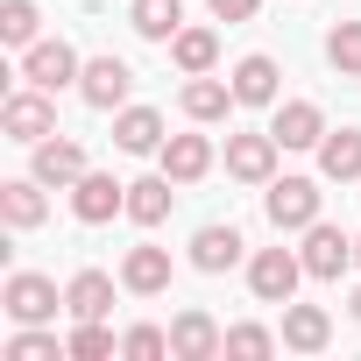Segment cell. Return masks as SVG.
Instances as JSON below:
<instances>
[{
	"label": "cell",
	"instance_id": "cell-1",
	"mask_svg": "<svg viewBox=\"0 0 361 361\" xmlns=\"http://www.w3.org/2000/svg\"><path fill=\"white\" fill-rule=\"evenodd\" d=\"M22 78L43 85V92H64V85L85 78V64H78V50H71L64 36H50V43H29V50H22Z\"/></svg>",
	"mask_w": 361,
	"mask_h": 361
},
{
	"label": "cell",
	"instance_id": "cell-2",
	"mask_svg": "<svg viewBox=\"0 0 361 361\" xmlns=\"http://www.w3.org/2000/svg\"><path fill=\"white\" fill-rule=\"evenodd\" d=\"M0 305H8V319L15 326H43V319H57V283L50 276H36V269H15L8 276V290H0Z\"/></svg>",
	"mask_w": 361,
	"mask_h": 361
},
{
	"label": "cell",
	"instance_id": "cell-3",
	"mask_svg": "<svg viewBox=\"0 0 361 361\" xmlns=\"http://www.w3.org/2000/svg\"><path fill=\"white\" fill-rule=\"evenodd\" d=\"M298 276H305V255H290V248H262V255L248 262V290H255L262 305H290Z\"/></svg>",
	"mask_w": 361,
	"mask_h": 361
},
{
	"label": "cell",
	"instance_id": "cell-4",
	"mask_svg": "<svg viewBox=\"0 0 361 361\" xmlns=\"http://www.w3.org/2000/svg\"><path fill=\"white\" fill-rule=\"evenodd\" d=\"M0 128H8L15 142H43V135H57V106H50V92L43 85H29V92H15L8 106H0Z\"/></svg>",
	"mask_w": 361,
	"mask_h": 361
},
{
	"label": "cell",
	"instance_id": "cell-5",
	"mask_svg": "<svg viewBox=\"0 0 361 361\" xmlns=\"http://www.w3.org/2000/svg\"><path fill=\"white\" fill-rule=\"evenodd\" d=\"M298 255H305V276H319V283H333V276H340V269L354 262V241H347L340 227H326V220H312V227H305V248H298Z\"/></svg>",
	"mask_w": 361,
	"mask_h": 361
},
{
	"label": "cell",
	"instance_id": "cell-6",
	"mask_svg": "<svg viewBox=\"0 0 361 361\" xmlns=\"http://www.w3.org/2000/svg\"><path fill=\"white\" fill-rule=\"evenodd\" d=\"M71 213H78L85 227H106L114 213H128V185H114V177H99V170H85L78 185H71Z\"/></svg>",
	"mask_w": 361,
	"mask_h": 361
},
{
	"label": "cell",
	"instance_id": "cell-7",
	"mask_svg": "<svg viewBox=\"0 0 361 361\" xmlns=\"http://www.w3.org/2000/svg\"><path fill=\"white\" fill-rule=\"evenodd\" d=\"M262 206H269L276 227H312L319 220V185H312V177H276Z\"/></svg>",
	"mask_w": 361,
	"mask_h": 361
},
{
	"label": "cell",
	"instance_id": "cell-8",
	"mask_svg": "<svg viewBox=\"0 0 361 361\" xmlns=\"http://www.w3.org/2000/svg\"><path fill=\"white\" fill-rule=\"evenodd\" d=\"M276 135H227V177H241V185H269L276 170Z\"/></svg>",
	"mask_w": 361,
	"mask_h": 361
},
{
	"label": "cell",
	"instance_id": "cell-9",
	"mask_svg": "<svg viewBox=\"0 0 361 361\" xmlns=\"http://www.w3.org/2000/svg\"><path fill=\"white\" fill-rule=\"evenodd\" d=\"M170 354H177V361H213V354H227V333H220L206 312H177V326H170Z\"/></svg>",
	"mask_w": 361,
	"mask_h": 361
},
{
	"label": "cell",
	"instance_id": "cell-10",
	"mask_svg": "<svg viewBox=\"0 0 361 361\" xmlns=\"http://www.w3.org/2000/svg\"><path fill=\"white\" fill-rule=\"evenodd\" d=\"M128 85H135V71H128L121 57H92V64H85V78H78L85 106H99V114H114V106L128 99Z\"/></svg>",
	"mask_w": 361,
	"mask_h": 361
},
{
	"label": "cell",
	"instance_id": "cell-11",
	"mask_svg": "<svg viewBox=\"0 0 361 361\" xmlns=\"http://www.w3.org/2000/svg\"><path fill=\"white\" fill-rule=\"evenodd\" d=\"M269 135H276L283 149H319V142H326V114H319L312 99H290V106H276Z\"/></svg>",
	"mask_w": 361,
	"mask_h": 361
},
{
	"label": "cell",
	"instance_id": "cell-12",
	"mask_svg": "<svg viewBox=\"0 0 361 361\" xmlns=\"http://www.w3.org/2000/svg\"><path fill=\"white\" fill-rule=\"evenodd\" d=\"M121 283L135 290V298H156V290H170V248H128V262H121Z\"/></svg>",
	"mask_w": 361,
	"mask_h": 361
},
{
	"label": "cell",
	"instance_id": "cell-13",
	"mask_svg": "<svg viewBox=\"0 0 361 361\" xmlns=\"http://www.w3.org/2000/svg\"><path fill=\"white\" fill-rule=\"evenodd\" d=\"M64 312H71V319H106V312H114V276H106V269H78V276L64 283Z\"/></svg>",
	"mask_w": 361,
	"mask_h": 361
},
{
	"label": "cell",
	"instance_id": "cell-14",
	"mask_svg": "<svg viewBox=\"0 0 361 361\" xmlns=\"http://www.w3.org/2000/svg\"><path fill=\"white\" fill-rule=\"evenodd\" d=\"M170 185H177L170 170H163V177H135V185H128V220H135V227H163V220H170V199H177Z\"/></svg>",
	"mask_w": 361,
	"mask_h": 361
},
{
	"label": "cell",
	"instance_id": "cell-15",
	"mask_svg": "<svg viewBox=\"0 0 361 361\" xmlns=\"http://www.w3.org/2000/svg\"><path fill=\"white\" fill-rule=\"evenodd\" d=\"M36 177H43V185H78V177H85V149L64 142V135H43L36 142Z\"/></svg>",
	"mask_w": 361,
	"mask_h": 361
},
{
	"label": "cell",
	"instance_id": "cell-16",
	"mask_svg": "<svg viewBox=\"0 0 361 361\" xmlns=\"http://www.w3.org/2000/svg\"><path fill=\"white\" fill-rule=\"evenodd\" d=\"M163 170L177 177V185H199V177L213 170V142L206 135H170L163 142Z\"/></svg>",
	"mask_w": 361,
	"mask_h": 361
},
{
	"label": "cell",
	"instance_id": "cell-17",
	"mask_svg": "<svg viewBox=\"0 0 361 361\" xmlns=\"http://www.w3.org/2000/svg\"><path fill=\"white\" fill-rule=\"evenodd\" d=\"M234 262H241V234H234V227H220V220H213V227H199V234H192V269L220 276V269H234Z\"/></svg>",
	"mask_w": 361,
	"mask_h": 361
},
{
	"label": "cell",
	"instance_id": "cell-18",
	"mask_svg": "<svg viewBox=\"0 0 361 361\" xmlns=\"http://www.w3.org/2000/svg\"><path fill=\"white\" fill-rule=\"evenodd\" d=\"M326 340H333V319L319 305H283V347L290 354H319Z\"/></svg>",
	"mask_w": 361,
	"mask_h": 361
},
{
	"label": "cell",
	"instance_id": "cell-19",
	"mask_svg": "<svg viewBox=\"0 0 361 361\" xmlns=\"http://www.w3.org/2000/svg\"><path fill=\"white\" fill-rule=\"evenodd\" d=\"M43 177L29 170V177H15V185H0V220L8 227H43Z\"/></svg>",
	"mask_w": 361,
	"mask_h": 361
},
{
	"label": "cell",
	"instance_id": "cell-20",
	"mask_svg": "<svg viewBox=\"0 0 361 361\" xmlns=\"http://www.w3.org/2000/svg\"><path fill=\"white\" fill-rule=\"evenodd\" d=\"M114 142H121L128 156H149V149H163L170 135H163V114H156V106H128V114L114 121Z\"/></svg>",
	"mask_w": 361,
	"mask_h": 361
},
{
	"label": "cell",
	"instance_id": "cell-21",
	"mask_svg": "<svg viewBox=\"0 0 361 361\" xmlns=\"http://www.w3.org/2000/svg\"><path fill=\"white\" fill-rule=\"evenodd\" d=\"M319 170L333 177V185H347V177H361V128H340L319 142Z\"/></svg>",
	"mask_w": 361,
	"mask_h": 361
},
{
	"label": "cell",
	"instance_id": "cell-22",
	"mask_svg": "<svg viewBox=\"0 0 361 361\" xmlns=\"http://www.w3.org/2000/svg\"><path fill=\"white\" fill-rule=\"evenodd\" d=\"M234 99L241 106H269L276 99V64L269 57H241L234 64Z\"/></svg>",
	"mask_w": 361,
	"mask_h": 361
},
{
	"label": "cell",
	"instance_id": "cell-23",
	"mask_svg": "<svg viewBox=\"0 0 361 361\" xmlns=\"http://www.w3.org/2000/svg\"><path fill=\"white\" fill-rule=\"evenodd\" d=\"M227 106H241L234 85H220V78H206V71L185 85V114H192V121H227Z\"/></svg>",
	"mask_w": 361,
	"mask_h": 361
},
{
	"label": "cell",
	"instance_id": "cell-24",
	"mask_svg": "<svg viewBox=\"0 0 361 361\" xmlns=\"http://www.w3.org/2000/svg\"><path fill=\"white\" fill-rule=\"evenodd\" d=\"M170 57H177V71H192V78H199V71H213L220 36H213V29H177V36H170Z\"/></svg>",
	"mask_w": 361,
	"mask_h": 361
},
{
	"label": "cell",
	"instance_id": "cell-25",
	"mask_svg": "<svg viewBox=\"0 0 361 361\" xmlns=\"http://www.w3.org/2000/svg\"><path fill=\"white\" fill-rule=\"evenodd\" d=\"M128 22H135L149 43H170V36H177V22H185V8H177V0H135Z\"/></svg>",
	"mask_w": 361,
	"mask_h": 361
},
{
	"label": "cell",
	"instance_id": "cell-26",
	"mask_svg": "<svg viewBox=\"0 0 361 361\" xmlns=\"http://www.w3.org/2000/svg\"><path fill=\"white\" fill-rule=\"evenodd\" d=\"M36 0H8V8H0V43H15V50H29L36 43Z\"/></svg>",
	"mask_w": 361,
	"mask_h": 361
},
{
	"label": "cell",
	"instance_id": "cell-27",
	"mask_svg": "<svg viewBox=\"0 0 361 361\" xmlns=\"http://www.w3.org/2000/svg\"><path fill=\"white\" fill-rule=\"evenodd\" d=\"M64 354H71V361H106V354H114V333H106L99 319H78V333L64 340Z\"/></svg>",
	"mask_w": 361,
	"mask_h": 361
},
{
	"label": "cell",
	"instance_id": "cell-28",
	"mask_svg": "<svg viewBox=\"0 0 361 361\" xmlns=\"http://www.w3.org/2000/svg\"><path fill=\"white\" fill-rule=\"evenodd\" d=\"M326 57H333V71L361 78V22H340V29L326 36Z\"/></svg>",
	"mask_w": 361,
	"mask_h": 361
},
{
	"label": "cell",
	"instance_id": "cell-29",
	"mask_svg": "<svg viewBox=\"0 0 361 361\" xmlns=\"http://www.w3.org/2000/svg\"><path fill=\"white\" fill-rule=\"evenodd\" d=\"M227 354L262 361V354H276V333H262V326H234V333H227Z\"/></svg>",
	"mask_w": 361,
	"mask_h": 361
},
{
	"label": "cell",
	"instance_id": "cell-30",
	"mask_svg": "<svg viewBox=\"0 0 361 361\" xmlns=\"http://www.w3.org/2000/svg\"><path fill=\"white\" fill-rule=\"evenodd\" d=\"M121 354H128V361H156V354H170V333H156V326H135V333L121 340Z\"/></svg>",
	"mask_w": 361,
	"mask_h": 361
},
{
	"label": "cell",
	"instance_id": "cell-31",
	"mask_svg": "<svg viewBox=\"0 0 361 361\" xmlns=\"http://www.w3.org/2000/svg\"><path fill=\"white\" fill-rule=\"evenodd\" d=\"M57 354H64V347H57L50 333H15V340H8V361H57Z\"/></svg>",
	"mask_w": 361,
	"mask_h": 361
},
{
	"label": "cell",
	"instance_id": "cell-32",
	"mask_svg": "<svg viewBox=\"0 0 361 361\" xmlns=\"http://www.w3.org/2000/svg\"><path fill=\"white\" fill-rule=\"evenodd\" d=\"M255 8H262V0H213V15H220V22H248Z\"/></svg>",
	"mask_w": 361,
	"mask_h": 361
},
{
	"label": "cell",
	"instance_id": "cell-33",
	"mask_svg": "<svg viewBox=\"0 0 361 361\" xmlns=\"http://www.w3.org/2000/svg\"><path fill=\"white\" fill-rule=\"evenodd\" d=\"M354 319H361V290H354Z\"/></svg>",
	"mask_w": 361,
	"mask_h": 361
},
{
	"label": "cell",
	"instance_id": "cell-34",
	"mask_svg": "<svg viewBox=\"0 0 361 361\" xmlns=\"http://www.w3.org/2000/svg\"><path fill=\"white\" fill-rule=\"evenodd\" d=\"M354 262H361V241H354Z\"/></svg>",
	"mask_w": 361,
	"mask_h": 361
}]
</instances>
